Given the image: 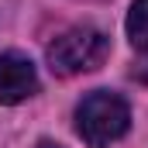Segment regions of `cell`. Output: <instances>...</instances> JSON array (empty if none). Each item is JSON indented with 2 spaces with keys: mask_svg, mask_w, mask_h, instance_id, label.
Instances as JSON below:
<instances>
[{
  "mask_svg": "<svg viewBox=\"0 0 148 148\" xmlns=\"http://www.w3.org/2000/svg\"><path fill=\"white\" fill-rule=\"evenodd\" d=\"M127 127H131V107H127V100L121 93L93 90L76 107V131L93 148H103L110 141H117Z\"/></svg>",
  "mask_w": 148,
  "mask_h": 148,
  "instance_id": "cell-1",
  "label": "cell"
},
{
  "mask_svg": "<svg viewBox=\"0 0 148 148\" xmlns=\"http://www.w3.org/2000/svg\"><path fill=\"white\" fill-rule=\"evenodd\" d=\"M127 38L134 48L148 52V0H134L127 14Z\"/></svg>",
  "mask_w": 148,
  "mask_h": 148,
  "instance_id": "cell-4",
  "label": "cell"
},
{
  "mask_svg": "<svg viewBox=\"0 0 148 148\" xmlns=\"http://www.w3.org/2000/svg\"><path fill=\"white\" fill-rule=\"evenodd\" d=\"M38 93L35 62L17 52H0V103H21Z\"/></svg>",
  "mask_w": 148,
  "mask_h": 148,
  "instance_id": "cell-3",
  "label": "cell"
},
{
  "mask_svg": "<svg viewBox=\"0 0 148 148\" xmlns=\"http://www.w3.org/2000/svg\"><path fill=\"white\" fill-rule=\"evenodd\" d=\"M110 52V41L97 28H69L48 45V69L55 76H76L97 69Z\"/></svg>",
  "mask_w": 148,
  "mask_h": 148,
  "instance_id": "cell-2",
  "label": "cell"
}]
</instances>
